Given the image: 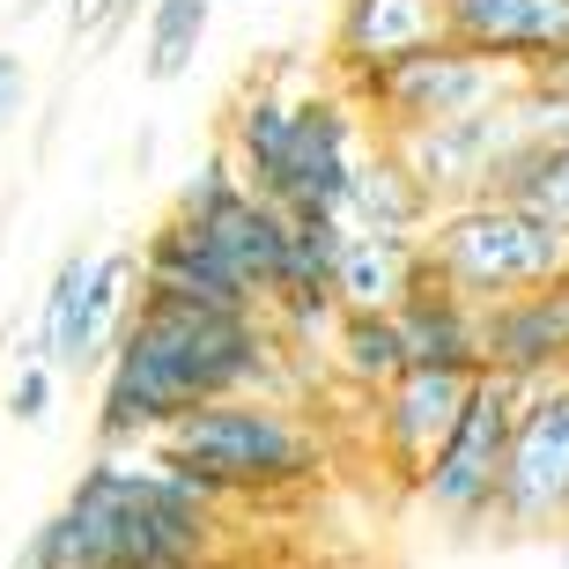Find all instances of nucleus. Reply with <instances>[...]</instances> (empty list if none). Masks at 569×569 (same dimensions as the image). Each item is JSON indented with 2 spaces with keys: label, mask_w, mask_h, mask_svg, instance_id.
<instances>
[{
  "label": "nucleus",
  "mask_w": 569,
  "mask_h": 569,
  "mask_svg": "<svg viewBox=\"0 0 569 569\" xmlns=\"http://www.w3.org/2000/svg\"><path fill=\"white\" fill-rule=\"evenodd\" d=\"M281 385H289V348L259 311H200V303L141 296L97 378V451H148L192 407L244 392L281 400Z\"/></svg>",
  "instance_id": "nucleus-1"
},
{
  "label": "nucleus",
  "mask_w": 569,
  "mask_h": 569,
  "mask_svg": "<svg viewBox=\"0 0 569 569\" xmlns=\"http://www.w3.org/2000/svg\"><path fill=\"white\" fill-rule=\"evenodd\" d=\"M422 267L437 289H451L473 311H496L510 296H532L569 274V237H555L518 200H466L443 208L422 237Z\"/></svg>",
  "instance_id": "nucleus-5"
},
{
  "label": "nucleus",
  "mask_w": 569,
  "mask_h": 569,
  "mask_svg": "<svg viewBox=\"0 0 569 569\" xmlns=\"http://www.w3.org/2000/svg\"><path fill=\"white\" fill-rule=\"evenodd\" d=\"M133 16H148V0H104V22H97V38L89 44H111V38H127Z\"/></svg>",
  "instance_id": "nucleus-26"
},
{
  "label": "nucleus",
  "mask_w": 569,
  "mask_h": 569,
  "mask_svg": "<svg viewBox=\"0 0 569 569\" xmlns=\"http://www.w3.org/2000/svg\"><path fill=\"white\" fill-rule=\"evenodd\" d=\"M518 392H526V385L496 378V370L473 378V392H466V407H459V429L437 443V459H429L422 481H415V496H422L429 518H443V526H459V532L496 526V496H503V459H510Z\"/></svg>",
  "instance_id": "nucleus-7"
},
{
  "label": "nucleus",
  "mask_w": 569,
  "mask_h": 569,
  "mask_svg": "<svg viewBox=\"0 0 569 569\" xmlns=\"http://www.w3.org/2000/svg\"><path fill=\"white\" fill-rule=\"evenodd\" d=\"M443 38L532 74L569 52V0H443Z\"/></svg>",
  "instance_id": "nucleus-14"
},
{
  "label": "nucleus",
  "mask_w": 569,
  "mask_h": 569,
  "mask_svg": "<svg viewBox=\"0 0 569 569\" xmlns=\"http://www.w3.org/2000/svg\"><path fill=\"white\" fill-rule=\"evenodd\" d=\"M326 362H333L340 385H356L362 400L385 392L392 378H407V340L392 311H340L333 340H326Z\"/></svg>",
  "instance_id": "nucleus-20"
},
{
  "label": "nucleus",
  "mask_w": 569,
  "mask_h": 569,
  "mask_svg": "<svg viewBox=\"0 0 569 569\" xmlns=\"http://www.w3.org/2000/svg\"><path fill=\"white\" fill-rule=\"evenodd\" d=\"M481 370H496L510 385L569 378V274L481 311Z\"/></svg>",
  "instance_id": "nucleus-13"
},
{
  "label": "nucleus",
  "mask_w": 569,
  "mask_h": 569,
  "mask_svg": "<svg viewBox=\"0 0 569 569\" xmlns=\"http://www.w3.org/2000/svg\"><path fill=\"white\" fill-rule=\"evenodd\" d=\"M488 200H518V208L540 214L555 237H569V141H526L510 156V170L496 178Z\"/></svg>",
  "instance_id": "nucleus-21"
},
{
  "label": "nucleus",
  "mask_w": 569,
  "mask_h": 569,
  "mask_svg": "<svg viewBox=\"0 0 569 569\" xmlns=\"http://www.w3.org/2000/svg\"><path fill=\"white\" fill-rule=\"evenodd\" d=\"M133 259H141V296L200 303V311H259L252 296H244V281L222 267V252H214L200 230H186L178 214H163V222L133 244Z\"/></svg>",
  "instance_id": "nucleus-15"
},
{
  "label": "nucleus",
  "mask_w": 569,
  "mask_h": 569,
  "mask_svg": "<svg viewBox=\"0 0 569 569\" xmlns=\"http://www.w3.org/2000/svg\"><path fill=\"white\" fill-rule=\"evenodd\" d=\"M133 303H141V259H133V244H111V252L89 259V281H82V303H74V326H67V362L60 378H104L111 348H119V333H127Z\"/></svg>",
  "instance_id": "nucleus-17"
},
{
  "label": "nucleus",
  "mask_w": 569,
  "mask_h": 569,
  "mask_svg": "<svg viewBox=\"0 0 569 569\" xmlns=\"http://www.w3.org/2000/svg\"><path fill=\"white\" fill-rule=\"evenodd\" d=\"M208 22H214V0H148V16H141L148 82H178L192 67V52H200V38H208Z\"/></svg>",
  "instance_id": "nucleus-22"
},
{
  "label": "nucleus",
  "mask_w": 569,
  "mask_h": 569,
  "mask_svg": "<svg viewBox=\"0 0 569 569\" xmlns=\"http://www.w3.org/2000/svg\"><path fill=\"white\" fill-rule=\"evenodd\" d=\"M89 259H97L89 244L60 252V267H52V281H44V296H38V318H30V340H22V356L44 362L52 378H60V362H67V326H74V303H82Z\"/></svg>",
  "instance_id": "nucleus-23"
},
{
  "label": "nucleus",
  "mask_w": 569,
  "mask_h": 569,
  "mask_svg": "<svg viewBox=\"0 0 569 569\" xmlns=\"http://www.w3.org/2000/svg\"><path fill=\"white\" fill-rule=\"evenodd\" d=\"M230 510L156 451H97L16 548L22 569H214Z\"/></svg>",
  "instance_id": "nucleus-2"
},
{
  "label": "nucleus",
  "mask_w": 569,
  "mask_h": 569,
  "mask_svg": "<svg viewBox=\"0 0 569 569\" xmlns=\"http://www.w3.org/2000/svg\"><path fill=\"white\" fill-rule=\"evenodd\" d=\"M429 44H443V0H340L326 38V82L356 89Z\"/></svg>",
  "instance_id": "nucleus-11"
},
{
  "label": "nucleus",
  "mask_w": 569,
  "mask_h": 569,
  "mask_svg": "<svg viewBox=\"0 0 569 569\" xmlns=\"http://www.w3.org/2000/svg\"><path fill=\"white\" fill-rule=\"evenodd\" d=\"M526 82H532V89H548V97H569V52H562V60H548V67H532Z\"/></svg>",
  "instance_id": "nucleus-28"
},
{
  "label": "nucleus",
  "mask_w": 569,
  "mask_h": 569,
  "mask_svg": "<svg viewBox=\"0 0 569 569\" xmlns=\"http://www.w3.org/2000/svg\"><path fill=\"white\" fill-rule=\"evenodd\" d=\"M473 392V378L459 370H407L385 392H370V437H378V459L400 473L407 488L422 481V466L437 459V443L459 429V407Z\"/></svg>",
  "instance_id": "nucleus-12"
},
{
  "label": "nucleus",
  "mask_w": 569,
  "mask_h": 569,
  "mask_svg": "<svg viewBox=\"0 0 569 569\" xmlns=\"http://www.w3.org/2000/svg\"><path fill=\"white\" fill-rule=\"evenodd\" d=\"M422 244H392V237H348L333 267L340 311H400L415 281H422Z\"/></svg>",
  "instance_id": "nucleus-19"
},
{
  "label": "nucleus",
  "mask_w": 569,
  "mask_h": 569,
  "mask_svg": "<svg viewBox=\"0 0 569 569\" xmlns=\"http://www.w3.org/2000/svg\"><path fill=\"white\" fill-rule=\"evenodd\" d=\"M38 8H44V0H22V8H16V16H38Z\"/></svg>",
  "instance_id": "nucleus-29"
},
{
  "label": "nucleus",
  "mask_w": 569,
  "mask_h": 569,
  "mask_svg": "<svg viewBox=\"0 0 569 569\" xmlns=\"http://www.w3.org/2000/svg\"><path fill=\"white\" fill-rule=\"evenodd\" d=\"M52 400H60V378H52L44 362L16 356V370H8V392H0V415H8V422H22V429H38L44 415H52Z\"/></svg>",
  "instance_id": "nucleus-24"
},
{
  "label": "nucleus",
  "mask_w": 569,
  "mask_h": 569,
  "mask_svg": "<svg viewBox=\"0 0 569 569\" xmlns=\"http://www.w3.org/2000/svg\"><path fill=\"white\" fill-rule=\"evenodd\" d=\"M148 451H156L178 481H192L200 496H214L222 510L289 496V488L318 481V466H326L311 422H303L289 400H267V392L192 407V415H178Z\"/></svg>",
  "instance_id": "nucleus-4"
},
{
  "label": "nucleus",
  "mask_w": 569,
  "mask_h": 569,
  "mask_svg": "<svg viewBox=\"0 0 569 569\" xmlns=\"http://www.w3.org/2000/svg\"><path fill=\"white\" fill-rule=\"evenodd\" d=\"M518 148H526V111H518V97H510V104L473 111V119H451V127L400 133L392 156L415 170V186H422L429 208L443 214V208H466V200H488Z\"/></svg>",
  "instance_id": "nucleus-10"
},
{
  "label": "nucleus",
  "mask_w": 569,
  "mask_h": 569,
  "mask_svg": "<svg viewBox=\"0 0 569 569\" xmlns=\"http://www.w3.org/2000/svg\"><path fill=\"white\" fill-rule=\"evenodd\" d=\"M170 214H178L186 230L208 237L214 252H222V267H230V274L244 281V296L259 303V318H267V303L281 296V274H289V214L267 208V200L222 163V148L200 156V170L178 186Z\"/></svg>",
  "instance_id": "nucleus-8"
},
{
  "label": "nucleus",
  "mask_w": 569,
  "mask_h": 569,
  "mask_svg": "<svg viewBox=\"0 0 569 569\" xmlns=\"http://www.w3.org/2000/svg\"><path fill=\"white\" fill-rule=\"evenodd\" d=\"M370 141L378 133L362 127L340 82L289 89L281 74H259L222 111V163L281 214H340V192Z\"/></svg>",
  "instance_id": "nucleus-3"
},
{
  "label": "nucleus",
  "mask_w": 569,
  "mask_h": 569,
  "mask_svg": "<svg viewBox=\"0 0 569 569\" xmlns=\"http://www.w3.org/2000/svg\"><path fill=\"white\" fill-rule=\"evenodd\" d=\"M97 22H104V0H67V38H97Z\"/></svg>",
  "instance_id": "nucleus-27"
},
{
  "label": "nucleus",
  "mask_w": 569,
  "mask_h": 569,
  "mask_svg": "<svg viewBox=\"0 0 569 569\" xmlns=\"http://www.w3.org/2000/svg\"><path fill=\"white\" fill-rule=\"evenodd\" d=\"M437 208H429V192L415 186V170L392 156V141H370L362 148L356 178L340 192V230L348 237H392V244H422Z\"/></svg>",
  "instance_id": "nucleus-16"
},
{
  "label": "nucleus",
  "mask_w": 569,
  "mask_h": 569,
  "mask_svg": "<svg viewBox=\"0 0 569 569\" xmlns=\"http://www.w3.org/2000/svg\"><path fill=\"white\" fill-rule=\"evenodd\" d=\"M400 340H407V370H459V378H481V311L459 303L437 281H415L400 311Z\"/></svg>",
  "instance_id": "nucleus-18"
},
{
  "label": "nucleus",
  "mask_w": 569,
  "mask_h": 569,
  "mask_svg": "<svg viewBox=\"0 0 569 569\" xmlns=\"http://www.w3.org/2000/svg\"><path fill=\"white\" fill-rule=\"evenodd\" d=\"M526 89V74L518 67H496L481 60V52H466V44H429V52H415V60L385 67V74H370V82H356L348 97H356L362 127L378 133V141H400V133H422V127H451V119H473V111H496L510 104Z\"/></svg>",
  "instance_id": "nucleus-6"
},
{
  "label": "nucleus",
  "mask_w": 569,
  "mask_h": 569,
  "mask_svg": "<svg viewBox=\"0 0 569 569\" xmlns=\"http://www.w3.org/2000/svg\"><path fill=\"white\" fill-rule=\"evenodd\" d=\"M562 562H569V532H562Z\"/></svg>",
  "instance_id": "nucleus-30"
},
{
  "label": "nucleus",
  "mask_w": 569,
  "mask_h": 569,
  "mask_svg": "<svg viewBox=\"0 0 569 569\" xmlns=\"http://www.w3.org/2000/svg\"><path fill=\"white\" fill-rule=\"evenodd\" d=\"M22 97H30V74H22L16 52H0V133L22 119Z\"/></svg>",
  "instance_id": "nucleus-25"
},
{
  "label": "nucleus",
  "mask_w": 569,
  "mask_h": 569,
  "mask_svg": "<svg viewBox=\"0 0 569 569\" xmlns=\"http://www.w3.org/2000/svg\"><path fill=\"white\" fill-rule=\"evenodd\" d=\"M496 526L526 532V540L532 532H569V378L518 392Z\"/></svg>",
  "instance_id": "nucleus-9"
}]
</instances>
